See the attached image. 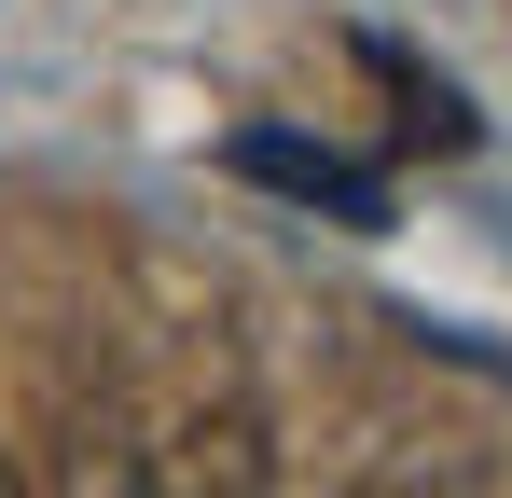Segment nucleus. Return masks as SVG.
Masks as SVG:
<instances>
[{
    "label": "nucleus",
    "mask_w": 512,
    "mask_h": 498,
    "mask_svg": "<svg viewBox=\"0 0 512 498\" xmlns=\"http://www.w3.org/2000/svg\"><path fill=\"white\" fill-rule=\"evenodd\" d=\"M97 485H111V498H263V485H277V443H263L250 402H180L167 429L125 443Z\"/></svg>",
    "instance_id": "obj_1"
},
{
    "label": "nucleus",
    "mask_w": 512,
    "mask_h": 498,
    "mask_svg": "<svg viewBox=\"0 0 512 498\" xmlns=\"http://www.w3.org/2000/svg\"><path fill=\"white\" fill-rule=\"evenodd\" d=\"M0 498H28V471H14V457H0Z\"/></svg>",
    "instance_id": "obj_2"
},
{
    "label": "nucleus",
    "mask_w": 512,
    "mask_h": 498,
    "mask_svg": "<svg viewBox=\"0 0 512 498\" xmlns=\"http://www.w3.org/2000/svg\"><path fill=\"white\" fill-rule=\"evenodd\" d=\"M84 498H111V485H84Z\"/></svg>",
    "instance_id": "obj_3"
}]
</instances>
